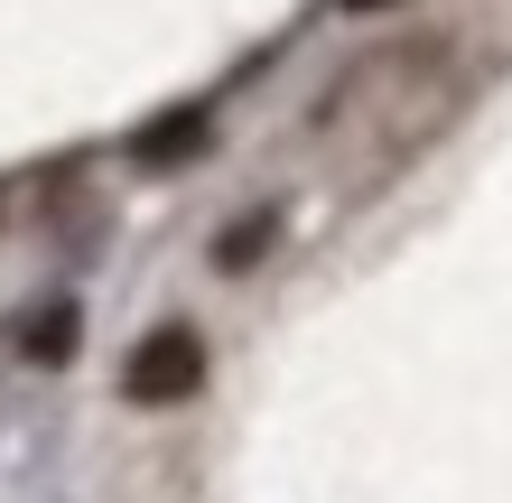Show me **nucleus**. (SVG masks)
<instances>
[{
    "mask_svg": "<svg viewBox=\"0 0 512 503\" xmlns=\"http://www.w3.org/2000/svg\"><path fill=\"white\" fill-rule=\"evenodd\" d=\"M205 382V336L196 327H159V336H140V354L122 364V392L140 410H168V401H187Z\"/></svg>",
    "mask_w": 512,
    "mask_h": 503,
    "instance_id": "1",
    "label": "nucleus"
},
{
    "mask_svg": "<svg viewBox=\"0 0 512 503\" xmlns=\"http://www.w3.org/2000/svg\"><path fill=\"white\" fill-rule=\"evenodd\" d=\"M19 354H28V364H66V354H75V308L47 299V308L19 327Z\"/></svg>",
    "mask_w": 512,
    "mask_h": 503,
    "instance_id": "2",
    "label": "nucleus"
},
{
    "mask_svg": "<svg viewBox=\"0 0 512 503\" xmlns=\"http://www.w3.org/2000/svg\"><path fill=\"white\" fill-rule=\"evenodd\" d=\"M196 150H205V112H168V122H149V131H140V159H149V168L196 159Z\"/></svg>",
    "mask_w": 512,
    "mask_h": 503,
    "instance_id": "3",
    "label": "nucleus"
},
{
    "mask_svg": "<svg viewBox=\"0 0 512 503\" xmlns=\"http://www.w3.org/2000/svg\"><path fill=\"white\" fill-rule=\"evenodd\" d=\"M261 243H270V215H261V224H233L224 243H215V261H224V271H243V261H252Z\"/></svg>",
    "mask_w": 512,
    "mask_h": 503,
    "instance_id": "4",
    "label": "nucleus"
},
{
    "mask_svg": "<svg viewBox=\"0 0 512 503\" xmlns=\"http://www.w3.org/2000/svg\"><path fill=\"white\" fill-rule=\"evenodd\" d=\"M345 10H382V0H345Z\"/></svg>",
    "mask_w": 512,
    "mask_h": 503,
    "instance_id": "5",
    "label": "nucleus"
}]
</instances>
